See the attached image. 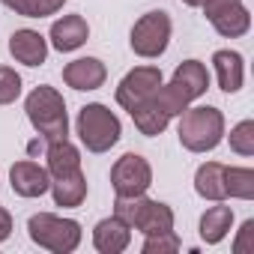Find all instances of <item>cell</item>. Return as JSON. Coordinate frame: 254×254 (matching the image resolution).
I'll return each mask as SVG.
<instances>
[{"mask_svg":"<svg viewBox=\"0 0 254 254\" xmlns=\"http://www.w3.org/2000/svg\"><path fill=\"white\" fill-rule=\"evenodd\" d=\"M24 111L33 123V129L45 138V141H60L69 135V120H66V102L54 87H36L27 102Z\"/></svg>","mask_w":254,"mask_h":254,"instance_id":"6da1fadb","label":"cell"},{"mask_svg":"<svg viewBox=\"0 0 254 254\" xmlns=\"http://www.w3.org/2000/svg\"><path fill=\"white\" fill-rule=\"evenodd\" d=\"M224 135V117L218 108H186L180 120V144L191 153L218 147Z\"/></svg>","mask_w":254,"mask_h":254,"instance_id":"7a4b0ae2","label":"cell"},{"mask_svg":"<svg viewBox=\"0 0 254 254\" xmlns=\"http://www.w3.org/2000/svg\"><path fill=\"white\" fill-rule=\"evenodd\" d=\"M27 230H30V239L39 248H48L54 254H69L81 242V224L72 221V218H57L51 212L30 215Z\"/></svg>","mask_w":254,"mask_h":254,"instance_id":"3957f363","label":"cell"},{"mask_svg":"<svg viewBox=\"0 0 254 254\" xmlns=\"http://www.w3.org/2000/svg\"><path fill=\"white\" fill-rule=\"evenodd\" d=\"M78 135L90 153H105L120 141V120L105 105H84L78 114Z\"/></svg>","mask_w":254,"mask_h":254,"instance_id":"277c9868","label":"cell"},{"mask_svg":"<svg viewBox=\"0 0 254 254\" xmlns=\"http://www.w3.org/2000/svg\"><path fill=\"white\" fill-rule=\"evenodd\" d=\"M168 39H171V18L162 9L147 12L132 27V51L141 54V57H159V54H165Z\"/></svg>","mask_w":254,"mask_h":254,"instance_id":"5b68a950","label":"cell"},{"mask_svg":"<svg viewBox=\"0 0 254 254\" xmlns=\"http://www.w3.org/2000/svg\"><path fill=\"white\" fill-rule=\"evenodd\" d=\"M111 183H114V191L120 197H135V194H144L153 183V171H150V162L138 153H126L114 168H111Z\"/></svg>","mask_w":254,"mask_h":254,"instance_id":"8992f818","label":"cell"},{"mask_svg":"<svg viewBox=\"0 0 254 254\" xmlns=\"http://www.w3.org/2000/svg\"><path fill=\"white\" fill-rule=\"evenodd\" d=\"M203 12H206L209 24L227 39L245 36L251 27V15L242 6V0H203Z\"/></svg>","mask_w":254,"mask_h":254,"instance_id":"52a82bcc","label":"cell"},{"mask_svg":"<svg viewBox=\"0 0 254 254\" xmlns=\"http://www.w3.org/2000/svg\"><path fill=\"white\" fill-rule=\"evenodd\" d=\"M162 84V72L156 66H141V69H132L129 75H126L117 87V102L126 108V111H132L135 105H141L156 87Z\"/></svg>","mask_w":254,"mask_h":254,"instance_id":"ba28073f","label":"cell"},{"mask_svg":"<svg viewBox=\"0 0 254 254\" xmlns=\"http://www.w3.org/2000/svg\"><path fill=\"white\" fill-rule=\"evenodd\" d=\"M9 180H12L15 194H21V197H39L51 189L48 171L39 168L36 162H15L12 171H9Z\"/></svg>","mask_w":254,"mask_h":254,"instance_id":"9c48e42d","label":"cell"},{"mask_svg":"<svg viewBox=\"0 0 254 254\" xmlns=\"http://www.w3.org/2000/svg\"><path fill=\"white\" fill-rule=\"evenodd\" d=\"M108 72H105V63L96 60V57H81V60H72L66 69H63V81L72 87V90H99L105 84Z\"/></svg>","mask_w":254,"mask_h":254,"instance_id":"30bf717a","label":"cell"},{"mask_svg":"<svg viewBox=\"0 0 254 254\" xmlns=\"http://www.w3.org/2000/svg\"><path fill=\"white\" fill-rule=\"evenodd\" d=\"M129 239H132L129 224L120 221L117 215L99 221L96 230H93V245H96L102 254H120V251H126V248H129Z\"/></svg>","mask_w":254,"mask_h":254,"instance_id":"8fae6325","label":"cell"},{"mask_svg":"<svg viewBox=\"0 0 254 254\" xmlns=\"http://www.w3.org/2000/svg\"><path fill=\"white\" fill-rule=\"evenodd\" d=\"M9 54L24 66H39L48 57V42L36 30H15L9 39Z\"/></svg>","mask_w":254,"mask_h":254,"instance_id":"7c38bea8","label":"cell"},{"mask_svg":"<svg viewBox=\"0 0 254 254\" xmlns=\"http://www.w3.org/2000/svg\"><path fill=\"white\" fill-rule=\"evenodd\" d=\"M87 36H90V27L81 15H66L51 24V45L57 51H75L87 42Z\"/></svg>","mask_w":254,"mask_h":254,"instance_id":"4fadbf2b","label":"cell"},{"mask_svg":"<svg viewBox=\"0 0 254 254\" xmlns=\"http://www.w3.org/2000/svg\"><path fill=\"white\" fill-rule=\"evenodd\" d=\"M132 227H138L144 236L168 233V230H174V212H171L168 203H159V200H147L144 197V206H141V212H138V218H135Z\"/></svg>","mask_w":254,"mask_h":254,"instance_id":"5bb4252c","label":"cell"},{"mask_svg":"<svg viewBox=\"0 0 254 254\" xmlns=\"http://www.w3.org/2000/svg\"><path fill=\"white\" fill-rule=\"evenodd\" d=\"M45 159H48V174H51V177H66V174L81 171V153H78L66 138L48 141Z\"/></svg>","mask_w":254,"mask_h":254,"instance_id":"9a60e30c","label":"cell"},{"mask_svg":"<svg viewBox=\"0 0 254 254\" xmlns=\"http://www.w3.org/2000/svg\"><path fill=\"white\" fill-rule=\"evenodd\" d=\"M174 84L194 102V99H200L203 93H206V87H209V75H206V69H203V63H197V60H186L183 66H177V72H174Z\"/></svg>","mask_w":254,"mask_h":254,"instance_id":"2e32d148","label":"cell"},{"mask_svg":"<svg viewBox=\"0 0 254 254\" xmlns=\"http://www.w3.org/2000/svg\"><path fill=\"white\" fill-rule=\"evenodd\" d=\"M132 120H135V126L141 129V135H147V138H153V135H162L165 129H168V123H171V117L147 96L141 105H135L132 111Z\"/></svg>","mask_w":254,"mask_h":254,"instance_id":"e0dca14e","label":"cell"},{"mask_svg":"<svg viewBox=\"0 0 254 254\" xmlns=\"http://www.w3.org/2000/svg\"><path fill=\"white\" fill-rule=\"evenodd\" d=\"M212 66L218 75V87L224 93H236L242 87V57L236 51H215Z\"/></svg>","mask_w":254,"mask_h":254,"instance_id":"ac0fdd59","label":"cell"},{"mask_svg":"<svg viewBox=\"0 0 254 254\" xmlns=\"http://www.w3.org/2000/svg\"><path fill=\"white\" fill-rule=\"evenodd\" d=\"M51 191H54L57 206H81V200L87 197V180H84L81 171L66 174V177H54Z\"/></svg>","mask_w":254,"mask_h":254,"instance_id":"d6986e66","label":"cell"},{"mask_svg":"<svg viewBox=\"0 0 254 254\" xmlns=\"http://www.w3.org/2000/svg\"><path fill=\"white\" fill-rule=\"evenodd\" d=\"M194 189L206 200H224L227 197V191H224V165H218V162L200 165L197 177H194Z\"/></svg>","mask_w":254,"mask_h":254,"instance_id":"ffe728a7","label":"cell"},{"mask_svg":"<svg viewBox=\"0 0 254 254\" xmlns=\"http://www.w3.org/2000/svg\"><path fill=\"white\" fill-rule=\"evenodd\" d=\"M230 224H233V209L230 206H212L200 218V239L209 242V245H215V242H221L227 236Z\"/></svg>","mask_w":254,"mask_h":254,"instance_id":"44dd1931","label":"cell"},{"mask_svg":"<svg viewBox=\"0 0 254 254\" xmlns=\"http://www.w3.org/2000/svg\"><path fill=\"white\" fill-rule=\"evenodd\" d=\"M224 191L239 200L254 197V171L248 168H224Z\"/></svg>","mask_w":254,"mask_h":254,"instance_id":"7402d4cb","label":"cell"},{"mask_svg":"<svg viewBox=\"0 0 254 254\" xmlns=\"http://www.w3.org/2000/svg\"><path fill=\"white\" fill-rule=\"evenodd\" d=\"M0 3L24 18H45V15H54L66 0H0Z\"/></svg>","mask_w":254,"mask_h":254,"instance_id":"603a6c76","label":"cell"},{"mask_svg":"<svg viewBox=\"0 0 254 254\" xmlns=\"http://www.w3.org/2000/svg\"><path fill=\"white\" fill-rule=\"evenodd\" d=\"M230 150L239 156H254V123L251 120H242L230 132Z\"/></svg>","mask_w":254,"mask_h":254,"instance_id":"cb8c5ba5","label":"cell"},{"mask_svg":"<svg viewBox=\"0 0 254 254\" xmlns=\"http://www.w3.org/2000/svg\"><path fill=\"white\" fill-rule=\"evenodd\" d=\"M21 93V78L15 75V69L9 66H0V105H9L15 102Z\"/></svg>","mask_w":254,"mask_h":254,"instance_id":"d4e9b609","label":"cell"},{"mask_svg":"<svg viewBox=\"0 0 254 254\" xmlns=\"http://www.w3.org/2000/svg\"><path fill=\"white\" fill-rule=\"evenodd\" d=\"M141 206H144V194H135V197H120V194H117L114 215L132 227V224H135V218H138V212H141Z\"/></svg>","mask_w":254,"mask_h":254,"instance_id":"484cf974","label":"cell"},{"mask_svg":"<svg viewBox=\"0 0 254 254\" xmlns=\"http://www.w3.org/2000/svg\"><path fill=\"white\" fill-rule=\"evenodd\" d=\"M177 248H180V239H177L174 230L147 236V242H144V254H174Z\"/></svg>","mask_w":254,"mask_h":254,"instance_id":"4316f807","label":"cell"},{"mask_svg":"<svg viewBox=\"0 0 254 254\" xmlns=\"http://www.w3.org/2000/svg\"><path fill=\"white\" fill-rule=\"evenodd\" d=\"M233 251L236 254H254V221L248 218L239 230V239L233 242Z\"/></svg>","mask_w":254,"mask_h":254,"instance_id":"83f0119b","label":"cell"},{"mask_svg":"<svg viewBox=\"0 0 254 254\" xmlns=\"http://www.w3.org/2000/svg\"><path fill=\"white\" fill-rule=\"evenodd\" d=\"M9 233H12V215L6 209H0V242L9 239Z\"/></svg>","mask_w":254,"mask_h":254,"instance_id":"f1b7e54d","label":"cell"},{"mask_svg":"<svg viewBox=\"0 0 254 254\" xmlns=\"http://www.w3.org/2000/svg\"><path fill=\"white\" fill-rule=\"evenodd\" d=\"M186 6H203V0H183Z\"/></svg>","mask_w":254,"mask_h":254,"instance_id":"f546056e","label":"cell"}]
</instances>
